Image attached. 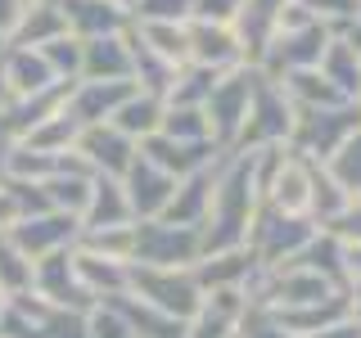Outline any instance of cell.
<instances>
[{"instance_id":"1","label":"cell","mask_w":361,"mask_h":338,"mask_svg":"<svg viewBox=\"0 0 361 338\" xmlns=\"http://www.w3.org/2000/svg\"><path fill=\"white\" fill-rule=\"evenodd\" d=\"M127 289L140 293L149 307L176 315V320H190V315L199 311V302H203V284L190 275V270H180V275H176V266H140V270H127Z\"/></svg>"},{"instance_id":"2","label":"cell","mask_w":361,"mask_h":338,"mask_svg":"<svg viewBox=\"0 0 361 338\" xmlns=\"http://www.w3.org/2000/svg\"><path fill=\"white\" fill-rule=\"evenodd\" d=\"M199 225H176L163 217H149L145 225H135V257L140 266H190L199 257Z\"/></svg>"},{"instance_id":"3","label":"cell","mask_w":361,"mask_h":338,"mask_svg":"<svg viewBox=\"0 0 361 338\" xmlns=\"http://www.w3.org/2000/svg\"><path fill=\"white\" fill-rule=\"evenodd\" d=\"M77 154L95 167L99 176H127V167L135 163V140L122 135L113 122H90V127L77 131Z\"/></svg>"},{"instance_id":"4","label":"cell","mask_w":361,"mask_h":338,"mask_svg":"<svg viewBox=\"0 0 361 338\" xmlns=\"http://www.w3.org/2000/svg\"><path fill=\"white\" fill-rule=\"evenodd\" d=\"M122 189H127V203H131V217H163V208L172 203V189H176V176L163 172L158 163H149L145 154H135V163L127 167L122 176Z\"/></svg>"},{"instance_id":"5","label":"cell","mask_w":361,"mask_h":338,"mask_svg":"<svg viewBox=\"0 0 361 338\" xmlns=\"http://www.w3.org/2000/svg\"><path fill=\"white\" fill-rule=\"evenodd\" d=\"M77 230H82V221L77 217H68V212H50V217H23L18 225H9V239H14L23 253L37 262V257H45V253H59V248H68L77 239Z\"/></svg>"},{"instance_id":"6","label":"cell","mask_w":361,"mask_h":338,"mask_svg":"<svg viewBox=\"0 0 361 338\" xmlns=\"http://www.w3.org/2000/svg\"><path fill=\"white\" fill-rule=\"evenodd\" d=\"M240 59H244V41L235 32V23H203V18L190 23V63L221 73Z\"/></svg>"},{"instance_id":"7","label":"cell","mask_w":361,"mask_h":338,"mask_svg":"<svg viewBox=\"0 0 361 338\" xmlns=\"http://www.w3.org/2000/svg\"><path fill=\"white\" fill-rule=\"evenodd\" d=\"M0 77H5L9 99L41 95V90H50L54 82H63L37 45H14V50H5V68H0Z\"/></svg>"},{"instance_id":"8","label":"cell","mask_w":361,"mask_h":338,"mask_svg":"<svg viewBox=\"0 0 361 338\" xmlns=\"http://www.w3.org/2000/svg\"><path fill=\"white\" fill-rule=\"evenodd\" d=\"M248 95H253V77H226V82H212L208 99H203V113H208V131H212V135H221V140H231V135L244 127Z\"/></svg>"},{"instance_id":"9","label":"cell","mask_w":361,"mask_h":338,"mask_svg":"<svg viewBox=\"0 0 361 338\" xmlns=\"http://www.w3.org/2000/svg\"><path fill=\"white\" fill-rule=\"evenodd\" d=\"M122 221H131V203H127L122 180L95 172V180H90V199H86V212H82V230H90V225H122Z\"/></svg>"},{"instance_id":"10","label":"cell","mask_w":361,"mask_h":338,"mask_svg":"<svg viewBox=\"0 0 361 338\" xmlns=\"http://www.w3.org/2000/svg\"><path fill=\"white\" fill-rule=\"evenodd\" d=\"M163 108H167V104L154 95V90H131V95L122 99L118 108H113L109 122H113L122 135H131V140H135V135L145 140V135H154L158 127H163Z\"/></svg>"},{"instance_id":"11","label":"cell","mask_w":361,"mask_h":338,"mask_svg":"<svg viewBox=\"0 0 361 338\" xmlns=\"http://www.w3.org/2000/svg\"><path fill=\"white\" fill-rule=\"evenodd\" d=\"M316 68H321L325 82H334L348 99L361 95V50H357V45H348V41H325L321 63H316Z\"/></svg>"},{"instance_id":"12","label":"cell","mask_w":361,"mask_h":338,"mask_svg":"<svg viewBox=\"0 0 361 338\" xmlns=\"http://www.w3.org/2000/svg\"><path fill=\"white\" fill-rule=\"evenodd\" d=\"M140 37H145V50H154L163 63H172V68L190 63V27H185V23L140 18Z\"/></svg>"},{"instance_id":"13","label":"cell","mask_w":361,"mask_h":338,"mask_svg":"<svg viewBox=\"0 0 361 338\" xmlns=\"http://www.w3.org/2000/svg\"><path fill=\"white\" fill-rule=\"evenodd\" d=\"M32 266H37V262H32V257L23 253L5 230H0V289H5L9 298L32 289Z\"/></svg>"},{"instance_id":"14","label":"cell","mask_w":361,"mask_h":338,"mask_svg":"<svg viewBox=\"0 0 361 338\" xmlns=\"http://www.w3.org/2000/svg\"><path fill=\"white\" fill-rule=\"evenodd\" d=\"M195 0H135V18H158V23H180L190 18Z\"/></svg>"},{"instance_id":"15","label":"cell","mask_w":361,"mask_h":338,"mask_svg":"<svg viewBox=\"0 0 361 338\" xmlns=\"http://www.w3.org/2000/svg\"><path fill=\"white\" fill-rule=\"evenodd\" d=\"M23 5H27V0H0V37H14V27L23 18Z\"/></svg>"},{"instance_id":"16","label":"cell","mask_w":361,"mask_h":338,"mask_svg":"<svg viewBox=\"0 0 361 338\" xmlns=\"http://www.w3.org/2000/svg\"><path fill=\"white\" fill-rule=\"evenodd\" d=\"M353 320L361 325V280H357V293H353Z\"/></svg>"},{"instance_id":"17","label":"cell","mask_w":361,"mask_h":338,"mask_svg":"<svg viewBox=\"0 0 361 338\" xmlns=\"http://www.w3.org/2000/svg\"><path fill=\"white\" fill-rule=\"evenodd\" d=\"M5 302H9V293H5V289H0V315H5Z\"/></svg>"},{"instance_id":"18","label":"cell","mask_w":361,"mask_h":338,"mask_svg":"<svg viewBox=\"0 0 361 338\" xmlns=\"http://www.w3.org/2000/svg\"><path fill=\"white\" fill-rule=\"evenodd\" d=\"M5 50H9V37H0V59H5Z\"/></svg>"},{"instance_id":"19","label":"cell","mask_w":361,"mask_h":338,"mask_svg":"<svg viewBox=\"0 0 361 338\" xmlns=\"http://www.w3.org/2000/svg\"><path fill=\"white\" fill-rule=\"evenodd\" d=\"M231 338H240V334H231Z\"/></svg>"}]
</instances>
